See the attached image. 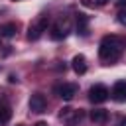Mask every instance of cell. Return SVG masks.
<instances>
[{
    "mask_svg": "<svg viewBox=\"0 0 126 126\" xmlns=\"http://www.w3.org/2000/svg\"><path fill=\"white\" fill-rule=\"evenodd\" d=\"M83 116H85V112H83L81 108H69V106L61 108V120H63L67 126L79 124V122L83 120Z\"/></svg>",
    "mask_w": 126,
    "mask_h": 126,
    "instance_id": "7a4b0ae2",
    "label": "cell"
},
{
    "mask_svg": "<svg viewBox=\"0 0 126 126\" xmlns=\"http://www.w3.org/2000/svg\"><path fill=\"white\" fill-rule=\"evenodd\" d=\"M110 96V93H108V89L104 87V85H94V87H91V91H89V98H91V102H104L106 98Z\"/></svg>",
    "mask_w": 126,
    "mask_h": 126,
    "instance_id": "277c9868",
    "label": "cell"
},
{
    "mask_svg": "<svg viewBox=\"0 0 126 126\" xmlns=\"http://www.w3.org/2000/svg\"><path fill=\"white\" fill-rule=\"evenodd\" d=\"M45 106H47V100H45V96L43 94H39V93H35V94H32V98H30V110L32 112H45Z\"/></svg>",
    "mask_w": 126,
    "mask_h": 126,
    "instance_id": "8992f818",
    "label": "cell"
},
{
    "mask_svg": "<svg viewBox=\"0 0 126 126\" xmlns=\"http://www.w3.org/2000/svg\"><path fill=\"white\" fill-rule=\"evenodd\" d=\"M35 126H47V124H45V122H37Z\"/></svg>",
    "mask_w": 126,
    "mask_h": 126,
    "instance_id": "e0dca14e",
    "label": "cell"
},
{
    "mask_svg": "<svg viewBox=\"0 0 126 126\" xmlns=\"http://www.w3.org/2000/svg\"><path fill=\"white\" fill-rule=\"evenodd\" d=\"M112 98L118 100V102H124L126 100V81L114 83V87H112Z\"/></svg>",
    "mask_w": 126,
    "mask_h": 126,
    "instance_id": "52a82bcc",
    "label": "cell"
},
{
    "mask_svg": "<svg viewBox=\"0 0 126 126\" xmlns=\"http://www.w3.org/2000/svg\"><path fill=\"white\" fill-rule=\"evenodd\" d=\"M10 116H12V110L8 106H0V126H4L10 120Z\"/></svg>",
    "mask_w": 126,
    "mask_h": 126,
    "instance_id": "4fadbf2b",
    "label": "cell"
},
{
    "mask_svg": "<svg viewBox=\"0 0 126 126\" xmlns=\"http://www.w3.org/2000/svg\"><path fill=\"white\" fill-rule=\"evenodd\" d=\"M73 71L77 73V75H85L87 73V59H85V55H75L73 57Z\"/></svg>",
    "mask_w": 126,
    "mask_h": 126,
    "instance_id": "ba28073f",
    "label": "cell"
},
{
    "mask_svg": "<svg viewBox=\"0 0 126 126\" xmlns=\"http://www.w3.org/2000/svg\"><path fill=\"white\" fill-rule=\"evenodd\" d=\"M47 26H49V18H47V16H41L35 24H32V26H30V30H28V39H32V41L39 39V37H41V33L47 30Z\"/></svg>",
    "mask_w": 126,
    "mask_h": 126,
    "instance_id": "3957f363",
    "label": "cell"
},
{
    "mask_svg": "<svg viewBox=\"0 0 126 126\" xmlns=\"http://www.w3.org/2000/svg\"><path fill=\"white\" fill-rule=\"evenodd\" d=\"M87 24H89L87 16L85 14H77V33L87 35Z\"/></svg>",
    "mask_w": 126,
    "mask_h": 126,
    "instance_id": "8fae6325",
    "label": "cell"
},
{
    "mask_svg": "<svg viewBox=\"0 0 126 126\" xmlns=\"http://www.w3.org/2000/svg\"><path fill=\"white\" fill-rule=\"evenodd\" d=\"M106 2H108V0H96V6H104Z\"/></svg>",
    "mask_w": 126,
    "mask_h": 126,
    "instance_id": "9a60e30c",
    "label": "cell"
},
{
    "mask_svg": "<svg viewBox=\"0 0 126 126\" xmlns=\"http://www.w3.org/2000/svg\"><path fill=\"white\" fill-rule=\"evenodd\" d=\"M16 35V24H0V37H14Z\"/></svg>",
    "mask_w": 126,
    "mask_h": 126,
    "instance_id": "30bf717a",
    "label": "cell"
},
{
    "mask_svg": "<svg viewBox=\"0 0 126 126\" xmlns=\"http://www.w3.org/2000/svg\"><path fill=\"white\" fill-rule=\"evenodd\" d=\"M91 120L94 124H104L108 120V112L104 108H94V110H91Z\"/></svg>",
    "mask_w": 126,
    "mask_h": 126,
    "instance_id": "9c48e42d",
    "label": "cell"
},
{
    "mask_svg": "<svg viewBox=\"0 0 126 126\" xmlns=\"http://www.w3.org/2000/svg\"><path fill=\"white\" fill-rule=\"evenodd\" d=\"M116 4L118 6H126V0H116Z\"/></svg>",
    "mask_w": 126,
    "mask_h": 126,
    "instance_id": "2e32d148",
    "label": "cell"
},
{
    "mask_svg": "<svg viewBox=\"0 0 126 126\" xmlns=\"http://www.w3.org/2000/svg\"><path fill=\"white\" fill-rule=\"evenodd\" d=\"M118 22L120 24H126V12H120L118 14Z\"/></svg>",
    "mask_w": 126,
    "mask_h": 126,
    "instance_id": "5bb4252c",
    "label": "cell"
},
{
    "mask_svg": "<svg viewBox=\"0 0 126 126\" xmlns=\"http://www.w3.org/2000/svg\"><path fill=\"white\" fill-rule=\"evenodd\" d=\"M122 47H124V41L118 35H106L100 41L98 55H100L102 61H116L120 57V53H122Z\"/></svg>",
    "mask_w": 126,
    "mask_h": 126,
    "instance_id": "6da1fadb",
    "label": "cell"
},
{
    "mask_svg": "<svg viewBox=\"0 0 126 126\" xmlns=\"http://www.w3.org/2000/svg\"><path fill=\"white\" fill-rule=\"evenodd\" d=\"M14 2H16V0H14Z\"/></svg>",
    "mask_w": 126,
    "mask_h": 126,
    "instance_id": "d6986e66",
    "label": "cell"
},
{
    "mask_svg": "<svg viewBox=\"0 0 126 126\" xmlns=\"http://www.w3.org/2000/svg\"><path fill=\"white\" fill-rule=\"evenodd\" d=\"M55 93H57L63 100H71V98L77 94V85H75V83H63V85H57V87H55Z\"/></svg>",
    "mask_w": 126,
    "mask_h": 126,
    "instance_id": "5b68a950",
    "label": "cell"
},
{
    "mask_svg": "<svg viewBox=\"0 0 126 126\" xmlns=\"http://www.w3.org/2000/svg\"><path fill=\"white\" fill-rule=\"evenodd\" d=\"M122 126H126V118H124V120H122Z\"/></svg>",
    "mask_w": 126,
    "mask_h": 126,
    "instance_id": "ac0fdd59",
    "label": "cell"
},
{
    "mask_svg": "<svg viewBox=\"0 0 126 126\" xmlns=\"http://www.w3.org/2000/svg\"><path fill=\"white\" fill-rule=\"evenodd\" d=\"M67 26H61V24H55L53 28H51V37L53 39H63L65 35H67Z\"/></svg>",
    "mask_w": 126,
    "mask_h": 126,
    "instance_id": "7c38bea8",
    "label": "cell"
}]
</instances>
